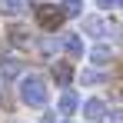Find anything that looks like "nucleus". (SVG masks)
Segmentation results:
<instances>
[{
  "instance_id": "obj_7",
  "label": "nucleus",
  "mask_w": 123,
  "mask_h": 123,
  "mask_svg": "<svg viewBox=\"0 0 123 123\" xmlns=\"http://www.w3.org/2000/svg\"><path fill=\"white\" fill-rule=\"evenodd\" d=\"M63 50H67L70 60H80V57H83V40H80V33H70V37L63 40Z\"/></svg>"
},
{
  "instance_id": "obj_12",
  "label": "nucleus",
  "mask_w": 123,
  "mask_h": 123,
  "mask_svg": "<svg viewBox=\"0 0 123 123\" xmlns=\"http://www.w3.org/2000/svg\"><path fill=\"white\" fill-rule=\"evenodd\" d=\"M80 80L86 83V86H93V83H103V80H106V73H100V70H86Z\"/></svg>"
},
{
  "instance_id": "obj_4",
  "label": "nucleus",
  "mask_w": 123,
  "mask_h": 123,
  "mask_svg": "<svg viewBox=\"0 0 123 123\" xmlns=\"http://www.w3.org/2000/svg\"><path fill=\"white\" fill-rule=\"evenodd\" d=\"M50 77H53L57 86L67 90V86L73 83V63H70V60H57V63H53V70H50Z\"/></svg>"
},
{
  "instance_id": "obj_2",
  "label": "nucleus",
  "mask_w": 123,
  "mask_h": 123,
  "mask_svg": "<svg viewBox=\"0 0 123 123\" xmlns=\"http://www.w3.org/2000/svg\"><path fill=\"white\" fill-rule=\"evenodd\" d=\"M63 20H67V17H63V10H60V7H47V3H43L40 10H37V23H40L47 33L60 30V27H63Z\"/></svg>"
},
{
  "instance_id": "obj_6",
  "label": "nucleus",
  "mask_w": 123,
  "mask_h": 123,
  "mask_svg": "<svg viewBox=\"0 0 123 123\" xmlns=\"http://www.w3.org/2000/svg\"><path fill=\"white\" fill-rule=\"evenodd\" d=\"M57 106H60V113H77V110H80V97L67 86V90L60 93V103H57Z\"/></svg>"
},
{
  "instance_id": "obj_17",
  "label": "nucleus",
  "mask_w": 123,
  "mask_h": 123,
  "mask_svg": "<svg viewBox=\"0 0 123 123\" xmlns=\"http://www.w3.org/2000/svg\"><path fill=\"white\" fill-rule=\"evenodd\" d=\"M117 7H120V10H123V0H120V3H117Z\"/></svg>"
},
{
  "instance_id": "obj_8",
  "label": "nucleus",
  "mask_w": 123,
  "mask_h": 123,
  "mask_svg": "<svg viewBox=\"0 0 123 123\" xmlns=\"http://www.w3.org/2000/svg\"><path fill=\"white\" fill-rule=\"evenodd\" d=\"M0 70H3V80H17L23 73V63L20 60H0Z\"/></svg>"
},
{
  "instance_id": "obj_10",
  "label": "nucleus",
  "mask_w": 123,
  "mask_h": 123,
  "mask_svg": "<svg viewBox=\"0 0 123 123\" xmlns=\"http://www.w3.org/2000/svg\"><path fill=\"white\" fill-rule=\"evenodd\" d=\"M60 10H63V17H80L83 13V0H63Z\"/></svg>"
},
{
  "instance_id": "obj_15",
  "label": "nucleus",
  "mask_w": 123,
  "mask_h": 123,
  "mask_svg": "<svg viewBox=\"0 0 123 123\" xmlns=\"http://www.w3.org/2000/svg\"><path fill=\"white\" fill-rule=\"evenodd\" d=\"M120 0H97V7H117Z\"/></svg>"
},
{
  "instance_id": "obj_11",
  "label": "nucleus",
  "mask_w": 123,
  "mask_h": 123,
  "mask_svg": "<svg viewBox=\"0 0 123 123\" xmlns=\"http://www.w3.org/2000/svg\"><path fill=\"white\" fill-rule=\"evenodd\" d=\"M83 27H86V33H93V37H103V30H106V23H103L100 17H90Z\"/></svg>"
},
{
  "instance_id": "obj_13",
  "label": "nucleus",
  "mask_w": 123,
  "mask_h": 123,
  "mask_svg": "<svg viewBox=\"0 0 123 123\" xmlns=\"http://www.w3.org/2000/svg\"><path fill=\"white\" fill-rule=\"evenodd\" d=\"M10 43H17V47H27V43H30L27 30H10Z\"/></svg>"
},
{
  "instance_id": "obj_5",
  "label": "nucleus",
  "mask_w": 123,
  "mask_h": 123,
  "mask_svg": "<svg viewBox=\"0 0 123 123\" xmlns=\"http://www.w3.org/2000/svg\"><path fill=\"white\" fill-rule=\"evenodd\" d=\"M90 60H93V67H97V63H110L113 60V47H110V43H93V50H90Z\"/></svg>"
},
{
  "instance_id": "obj_16",
  "label": "nucleus",
  "mask_w": 123,
  "mask_h": 123,
  "mask_svg": "<svg viewBox=\"0 0 123 123\" xmlns=\"http://www.w3.org/2000/svg\"><path fill=\"white\" fill-rule=\"evenodd\" d=\"M113 123H123V110H113V117H110Z\"/></svg>"
},
{
  "instance_id": "obj_1",
  "label": "nucleus",
  "mask_w": 123,
  "mask_h": 123,
  "mask_svg": "<svg viewBox=\"0 0 123 123\" xmlns=\"http://www.w3.org/2000/svg\"><path fill=\"white\" fill-rule=\"evenodd\" d=\"M20 100L27 103V106H37V110H43V106H47L50 90H47V83H43L40 73H27V77L20 80Z\"/></svg>"
},
{
  "instance_id": "obj_14",
  "label": "nucleus",
  "mask_w": 123,
  "mask_h": 123,
  "mask_svg": "<svg viewBox=\"0 0 123 123\" xmlns=\"http://www.w3.org/2000/svg\"><path fill=\"white\" fill-rule=\"evenodd\" d=\"M40 50H43V53H47V57H50V53L57 50V43H53V40H43V43H40Z\"/></svg>"
},
{
  "instance_id": "obj_9",
  "label": "nucleus",
  "mask_w": 123,
  "mask_h": 123,
  "mask_svg": "<svg viewBox=\"0 0 123 123\" xmlns=\"http://www.w3.org/2000/svg\"><path fill=\"white\" fill-rule=\"evenodd\" d=\"M23 0H0V13H7V17H20L23 13Z\"/></svg>"
},
{
  "instance_id": "obj_3",
  "label": "nucleus",
  "mask_w": 123,
  "mask_h": 123,
  "mask_svg": "<svg viewBox=\"0 0 123 123\" xmlns=\"http://www.w3.org/2000/svg\"><path fill=\"white\" fill-rule=\"evenodd\" d=\"M83 117L90 123H103L106 117H110V110H106V100H100V97H90V100L83 103Z\"/></svg>"
}]
</instances>
